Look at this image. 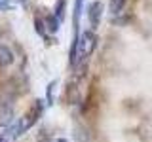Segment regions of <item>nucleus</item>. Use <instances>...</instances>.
<instances>
[{
  "instance_id": "nucleus-1",
  "label": "nucleus",
  "mask_w": 152,
  "mask_h": 142,
  "mask_svg": "<svg viewBox=\"0 0 152 142\" xmlns=\"http://www.w3.org/2000/svg\"><path fill=\"white\" fill-rule=\"evenodd\" d=\"M95 46H97V36H95L93 30H86V32L80 34V38H78V51H76L78 64H80V61L88 59V57L93 53Z\"/></svg>"
},
{
  "instance_id": "nucleus-2",
  "label": "nucleus",
  "mask_w": 152,
  "mask_h": 142,
  "mask_svg": "<svg viewBox=\"0 0 152 142\" xmlns=\"http://www.w3.org/2000/svg\"><path fill=\"white\" fill-rule=\"evenodd\" d=\"M101 15H103V2L95 0V2H91V4H89V8H88V19H89L91 28H97L99 27Z\"/></svg>"
},
{
  "instance_id": "nucleus-3",
  "label": "nucleus",
  "mask_w": 152,
  "mask_h": 142,
  "mask_svg": "<svg viewBox=\"0 0 152 142\" xmlns=\"http://www.w3.org/2000/svg\"><path fill=\"white\" fill-rule=\"evenodd\" d=\"M13 104L12 102H0V127H6L13 121Z\"/></svg>"
},
{
  "instance_id": "nucleus-4",
  "label": "nucleus",
  "mask_w": 152,
  "mask_h": 142,
  "mask_svg": "<svg viewBox=\"0 0 152 142\" xmlns=\"http://www.w3.org/2000/svg\"><path fill=\"white\" fill-rule=\"evenodd\" d=\"M82 6H84V0H74V13H72L74 38H80V15H82Z\"/></svg>"
},
{
  "instance_id": "nucleus-5",
  "label": "nucleus",
  "mask_w": 152,
  "mask_h": 142,
  "mask_svg": "<svg viewBox=\"0 0 152 142\" xmlns=\"http://www.w3.org/2000/svg\"><path fill=\"white\" fill-rule=\"evenodd\" d=\"M12 63H13V51L10 49L8 46L0 44V66L6 68V66H10Z\"/></svg>"
},
{
  "instance_id": "nucleus-6",
  "label": "nucleus",
  "mask_w": 152,
  "mask_h": 142,
  "mask_svg": "<svg viewBox=\"0 0 152 142\" xmlns=\"http://www.w3.org/2000/svg\"><path fill=\"white\" fill-rule=\"evenodd\" d=\"M124 8H126V0H110V13L112 15L122 13Z\"/></svg>"
},
{
  "instance_id": "nucleus-7",
  "label": "nucleus",
  "mask_w": 152,
  "mask_h": 142,
  "mask_svg": "<svg viewBox=\"0 0 152 142\" xmlns=\"http://www.w3.org/2000/svg\"><path fill=\"white\" fill-rule=\"evenodd\" d=\"M53 17L57 19V21H63V17H65V0H57Z\"/></svg>"
},
{
  "instance_id": "nucleus-8",
  "label": "nucleus",
  "mask_w": 152,
  "mask_h": 142,
  "mask_svg": "<svg viewBox=\"0 0 152 142\" xmlns=\"http://www.w3.org/2000/svg\"><path fill=\"white\" fill-rule=\"evenodd\" d=\"M46 25H48V30H50V32H57V28H59V21H57L53 15H50V17H46Z\"/></svg>"
},
{
  "instance_id": "nucleus-9",
  "label": "nucleus",
  "mask_w": 152,
  "mask_h": 142,
  "mask_svg": "<svg viewBox=\"0 0 152 142\" xmlns=\"http://www.w3.org/2000/svg\"><path fill=\"white\" fill-rule=\"evenodd\" d=\"M55 85H57V82H50V85H48V104H53V91H55Z\"/></svg>"
},
{
  "instance_id": "nucleus-10",
  "label": "nucleus",
  "mask_w": 152,
  "mask_h": 142,
  "mask_svg": "<svg viewBox=\"0 0 152 142\" xmlns=\"http://www.w3.org/2000/svg\"><path fill=\"white\" fill-rule=\"evenodd\" d=\"M13 4L10 2V0H0V9H12Z\"/></svg>"
},
{
  "instance_id": "nucleus-11",
  "label": "nucleus",
  "mask_w": 152,
  "mask_h": 142,
  "mask_svg": "<svg viewBox=\"0 0 152 142\" xmlns=\"http://www.w3.org/2000/svg\"><path fill=\"white\" fill-rule=\"evenodd\" d=\"M34 25H36V32H38V34H44V23H42L40 19H36Z\"/></svg>"
},
{
  "instance_id": "nucleus-12",
  "label": "nucleus",
  "mask_w": 152,
  "mask_h": 142,
  "mask_svg": "<svg viewBox=\"0 0 152 142\" xmlns=\"http://www.w3.org/2000/svg\"><path fill=\"white\" fill-rule=\"evenodd\" d=\"M0 142H6V138H4V136H0Z\"/></svg>"
},
{
  "instance_id": "nucleus-13",
  "label": "nucleus",
  "mask_w": 152,
  "mask_h": 142,
  "mask_svg": "<svg viewBox=\"0 0 152 142\" xmlns=\"http://www.w3.org/2000/svg\"><path fill=\"white\" fill-rule=\"evenodd\" d=\"M57 142H66V140H65V138H59V140H57Z\"/></svg>"
},
{
  "instance_id": "nucleus-14",
  "label": "nucleus",
  "mask_w": 152,
  "mask_h": 142,
  "mask_svg": "<svg viewBox=\"0 0 152 142\" xmlns=\"http://www.w3.org/2000/svg\"><path fill=\"white\" fill-rule=\"evenodd\" d=\"M19 2H21V4H25V2H27V0H19Z\"/></svg>"
},
{
  "instance_id": "nucleus-15",
  "label": "nucleus",
  "mask_w": 152,
  "mask_h": 142,
  "mask_svg": "<svg viewBox=\"0 0 152 142\" xmlns=\"http://www.w3.org/2000/svg\"><path fill=\"white\" fill-rule=\"evenodd\" d=\"M0 36H2V30H0Z\"/></svg>"
}]
</instances>
